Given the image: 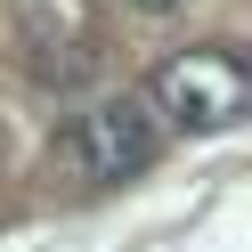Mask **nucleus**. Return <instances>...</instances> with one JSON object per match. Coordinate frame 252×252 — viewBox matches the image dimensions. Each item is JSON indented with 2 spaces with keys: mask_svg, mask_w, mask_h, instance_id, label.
<instances>
[{
  "mask_svg": "<svg viewBox=\"0 0 252 252\" xmlns=\"http://www.w3.org/2000/svg\"><path fill=\"white\" fill-rule=\"evenodd\" d=\"M252 106V82L228 49H187V57H163L147 82V114L171 122V130L203 138V130H228L236 114Z\"/></svg>",
  "mask_w": 252,
  "mask_h": 252,
  "instance_id": "1",
  "label": "nucleus"
},
{
  "mask_svg": "<svg viewBox=\"0 0 252 252\" xmlns=\"http://www.w3.org/2000/svg\"><path fill=\"white\" fill-rule=\"evenodd\" d=\"M57 163H65L73 179H90V187L130 179V171L155 163V114H147L138 98H106V106H90V114L57 138Z\"/></svg>",
  "mask_w": 252,
  "mask_h": 252,
  "instance_id": "2",
  "label": "nucleus"
},
{
  "mask_svg": "<svg viewBox=\"0 0 252 252\" xmlns=\"http://www.w3.org/2000/svg\"><path fill=\"white\" fill-rule=\"evenodd\" d=\"M130 8H147V17H163V8H179V0H130Z\"/></svg>",
  "mask_w": 252,
  "mask_h": 252,
  "instance_id": "3",
  "label": "nucleus"
}]
</instances>
